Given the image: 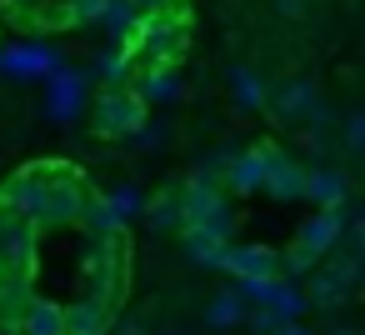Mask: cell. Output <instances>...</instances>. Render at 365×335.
I'll return each instance as SVG.
<instances>
[{
  "instance_id": "cell-1",
  "label": "cell",
  "mask_w": 365,
  "mask_h": 335,
  "mask_svg": "<svg viewBox=\"0 0 365 335\" xmlns=\"http://www.w3.org/2000/svg\"><path fill=\"white\" fill-rule=\"evenodd\" d=\"M180 210H185V225H195V230H210V235H220V240H230L235 235V200L220 190V175L215 170H190L180 185Z\"/></svg>"
},
{
  "instance_id": "cell-2",
  "label": "cell",
  "mask_w": 365,
  "mask_h": 335,
  "mask_svg": "<svg viewBox=\"0 0 365 335\" xmlns=\"http://www.w3.org/2000/svg\"><path fill=\"white\" fill-rule=\"evenodd\" d=\"M120 51H135L145 66H180V56H185V6L140 16L135 36Z\"/></svg>"
},
{
  "instance_id": "cell-3",
  "label": "cell",
  "mask_w": 365,
  "mask_h": 335,
  "mask_svg": "<svg viewBox=\"0 0 365 335\" xmlns=\"http://www.w3.org/2000/svg\"><path fill=\"white\" fill-rule=\"evenodd\" d=\"M355 285H360V260L330 250L325 260H315V265L305 270V290H300V300L315 305V310H340V305L355 295Z\"/></svg>"
},
{
  "instance_id": "cell-4",
  "label": "cell",
  "mask_w": 365,
  "mask_h": 335,
  "mask_svg": "<svg viewBox=\"0 0 365 335\" xmlns=\"http://www.w3.org/2000/svg\"><path fill=\"white\" fill-rule=\"evenodd\" d=\"M145 120H150V105H145L130 86L96 96V130H101L106 140H130V135H140Z\"/></svg>"
},
{
  "instance_id": "cell-5",
  "label": "cell",
  "mask_w": 365,
  "mask_h": 335,
  "mask_svg": "<svg viewBox=\"0 0 365 335\" xmlns=\"http://www.w3.org/2000/svg\"><path fill=\"white\" fill-rule=\"evenodd\" d=\"M265 110H270V120H275V125L300 130V125L320 110V91H315V81H310V76H285L275 91H265Z\"/></svg>"
},
{
  "instance_id": "cell-6",
  "label": "cell",
  "mask_w": 365,
  "mask_h": 335,
  "mask_svg": "<svg viewBox=\"0 0 365 335\" xmlns=\"http://www.w3.org/2000/svg\"><path fill=\"white\" fill-rule=\"evenodd\" d=\"M255 155H260V190L265 195H275V200H300L305 195V165L300 160H290L275 140H260V145H250Z\"/></svg>"
},
{
  "instance_id": "cell-7",
  "label": "cell",
  "mask_w": 365,
  "mask_h": 335,
  "mask_svg": "<svg viewBox=\"0 0 365 335\" xmlns=\"http://www.w3.org/2000/svg\"><path fill=\"white\" fill-rule=\"evenodd\" d=\"M220 270H230L240 285H265V280H285V265H280V250H265V245H225L220 255Z\"/></svg>"
},
{
  "instance_id": "cell-8",
  "label": "cell",
  "mask_w": 365,
  "mask_h": 335,
  "mask_svg": "<svg viewBox=\"0 0 365 335\" xmlns=\"http://www.w3.org/2000/svg\"><path fill=\"white\" fill-rule=\"evenodd\" d=\"M300 200H310L315 210H345L350 205V175L340 165H315V170H305V195Z\"/></svg>"
},
{
  "instance_id": "cell-9",
  "label": "cell",
  "mask_w": 365,
  "mask_h": 335,
  "mask_svg": "<svg viewBox=\"0 0 365 335\" xmlns=\"http://www.w3.org/2000/svg\"><path fill=\"white\" fill-rule=\"evenodd\" d=\"M340 230H345V210H315L300 230H295V245L315 260H325L335 245H340Z\"/></svg>"
},
{
  "instance_id": "cell-10",
  "label": "cell",
  "mask_w": 365,
  "mask_h": 335,
  "mask_svg": "<svg viewBox=\"0 0 365 335\" xmlns=\"http://www.w3.org/2000/svg\"><path fill=\"white\" fill-rule=\"evenodd\" d=\"M220 190L230 195V200H240V195H260V155L255 150H240V155H225L220 160Z\"/></svg>"
},
{
  "instance_id": "cell-11",
  "label": "cell",
  "mask_w": 365,
  "mask_h": 335,
  "mask_svg": "<svg viewBox=\"0 0 365 335\" xmlns=\"http://www.w3.org/2000/svg\"><path fill=\"white\" fill-rule=\"evenodd\" d=\"M130 91L145 105H160V100H180L185 81H180V66H145L140 76H130Z\"/></svg>"
},
{
  "instance_id": "cell-12",
  "label": "cell",
  "mask_w": 365,
  "mask_h": 335,
  "mask_svg": "<svg viewBox=\"0 0 365 335\" xmlns=\"http://www.w3.org/2000/svg\"><path fill=\"white\" fill-rule=\"evenodd\" d=\"M140 215H145V225L150 230H170V235H180L185 230V210H180V190L170 185V190H160V195H150L145 205H140Z\"/></svg>"
},
{
  "instance_id": "cell-13",
  "label": "cell",
  "mask_w": 365,
  "mask_h": 335,
  "mask_svg": "<svg viewBox=\"0 0 365 335\" xmlns=\"http://www.w3.org/2000/svg\"><path fill=\"white\" fill-rule=\"evenodd\" d=\"M16 330H21V335H66V315H61V300H46V295H36V300H31V305L21 310Z\"/></svg>"
},
{
  "instance_id": "cell-14",
  "label": "cell",
  "mask_w": 365,
  "mask_h": 335,
  "mask_svg": "<svg viewBox=\"0 0 365 335\" xmlns=\"http://www.w3.org/2000/svg\"><path fill=\"white\" fill-rule=\"evenodd\" d=\"M205 330H235V325H245V300H240V290L230 285V290H215L210 300H205Z\"/></svg>"
},
{
  "instance_id": "cell-15",
  "label": "cell",
  "mask_w": 365,
  "mask_h": 335,
  "mask_svg": "<svg viewBox=\"0 0 365 335\" xmlns=\"http://www.w3.org/2000/svg\"><path fill=\"white\" fill-rule=\"evenodd\" d=\"M96 26H106L110 31V41L115 46H125L130 36H135V26H140V11L130 6V0H106V11H101V21Z\"/></svg>"
},
{
  "instance_id": "cell-16",
  "label": "cell",
  "mask_w": 365,
  "mask_h": 335,
  "mask_svg": "<svg viewBox=\"0 0 365 335\" xmlns=\"http://www.w3.org/2000/svg\"><path fill=\"white\" fill-rule=\"evenodd\" d=\"M180 240H185L190 265H220V255H225V245H230V240H220V235H210V230H195V225H185Z\"/></svg>"
},
{
  "instance_id": "cell-17",
  "label": "cell",
  "mask_w": 365,
  "mask_h": 335,
  "mask_svg": "<svg viewBox=\"0 0 365 335\" xmlns=\"http://www.w3.org/2000/svg\"><path fill=\"white\" fill-rule=\"evenodd\" d=\"M230 96H235V105H245V110H265V86H260V76H255L250 66H235V71H230Z\"/></svg>"
},
{
  "instance_id": "cell-18",
  "label": "cell",
  "mask_w": 365,
  "mask_h": 335,
  "mask_svg": "<svg viewBox=\"0 0 365 335\" xmlns=\"http://www.w3.org/2000/svg\"><path fill=\"white\" fill-rule=\"evenodd\" d=\"M101 81H106V91H125L130 86V51H110V56H101Z\"/></svg>"
},
{
  "instance_id": "cell-19",
  "label": "cell",
  "mask_w": 365,
  "mask_h": 335,
  "mask_svg": "<svg viewBox=\"0 0 365 335\" xmlns=\"http://www.w3.org/2000/svg\"><path fill=\"white\" fill-rule=\"evenodd\" d=\"M76 96H81L76 76H56V86H51V115H56V120H71V110H76Z\"/></svg>"
},
{
  "instance_id": "cell-20",
  "label": "cell",
  "mask_w": 365,
  "mask_h": 335,
  "mask_svg": "<svg viewBox=\"0 0 365 335\" xmlns=\"http://www.w3.org/2000/svg\"><path fill=\"white\" fill-rule=\"evenodd\" d=\"M101 200H106V205H110V215H115V220H120V225H125V220H130V215H140V205H145V200H140V190H135V185H115V190H110V195H101Z\"/></svg>"
},
{
  "instance_id": "cell-21",
  "label": "cell",
  "mask_w": 365,
  "mask_h": 335,
  "mask_svg": "<svg viewBox=\"0 0 365 335\" xmlns=\"http://www.w3.org/2000/svg\"><path fill=\"white\" fill-rule=\"evenodd\" d=\"M106 11V0H66L61 6V26H96Z\"/></svg>"
},
{
  "instance_id": "cell-22",
  "label": "cell",
  "mask_w": 365,
  "mask_h": 335,
  "mask_svg": "<svg viewBox=\"0 0 365 335\" xmlns=\"http://www.w3.org/2000/svg\"><path fill=\"white\" fill-rule=\"evenodd\" d=\"M340 145H345V155H350V160L365 150V115H360V110H350V115H345V135H340Z\"/></svg>"
},
{
  "instance_id": "cell-23",
  "label": "cell",
  "mask_w": 365,
  "mask_h": 335,
  "mask_svg": "<svg viewBox=\"0 0 365 335\" xmlns=\"http://www.w3.org/2000/svg\"><path fill=\"white\" fill-rule=\"evenodd\" d=\"M275 6V16H285V21H305L310 16V0H270Z\"/></svg>"
},
{
  "instance_id": "cell-24",
  "label": "cell",
  "mask_w": 365,
  "mask_h": 335,
  "mask_svg": "<svg viewBox=\"0 0 365 335\" xmlns=\"http://www.w3.org/2000/svg\"><path fill=\"white\" fill-rule=\"evenodd\" d=\"M130 6L140 16H150V11H175V6H185V0H130Z\"/></svg>"
},
{
  "instance_id": "cell-25",
  "label": "cell",
  "mask_w": 365,
  "mask_h": 335,
  "mask_svg": "<svg viewBox=\"0 0 365 335\" xmlns=\"http://www.w3.org/2000/svg\"><path fill=\"white\" fill-rule=\"evenodd\" d=\"M325 335H360L355 325H325Z\"/></svg>"
},
{
  "instance_id": "cell-26",
  "label": "cell",
  "mask_w": 365,
  "mask_h": 335,
  "mask_svg": "<svg viewBox=\"0 0 365 335\" xmlns=\"http://www.w3.org/2000/svg\"><path fill=\"white\" fill-rule=\"evenodd\" d=\"M275 335H305V330H300V325H295V320H285V325H280V330H275Z\"/></svg>"
},
{
  "instance_id": "cell-27",
  "label": "cell",
  "mask_w": 365,
  "mask_h": 335,
  "mask_svg": "<svg viewBox=\"0 0 365 335\" xmlns=\"http://www.w3.org/2000/svg\"><path fill=\"white\" fill-rule=\"evenodd\" d=\"M6 6H16V11H31V6H36V0H6Z\"/></svg>"
},
{
  "instance_id": "cell-28",
  "label": "cell",
  "mask_w": 365,
  "mask_h": 335,
  "mask_svg": "<svg viewBox=\"0 0 365 335\" xmlns=\"http://www.w3.org/2000/svg\"><path fill=\"white\" fill-rule=\"evenodd\" d=\"M0 335H21V330H16V325H0Z\"/></svg>"
},
{
  "instance_id": "cell-29",
  "label": "cell",
  "mask_w": 365,
  "mask_h": 335,
  "mask_svg": "<svg viewBox=\"0 0 365 335\" xmlns=\"http://www.w3.org/2000/svg\"><path fill=\"white\" fill-rule=\"evenodd\" d=\"M0 220H6V215H0Z\"/></svg>"
}]
</instances>
